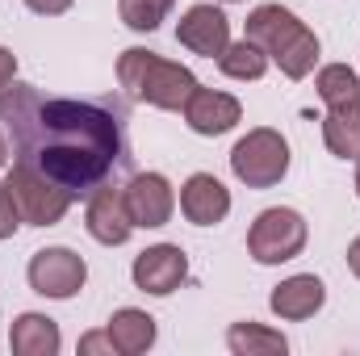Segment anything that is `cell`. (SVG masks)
Here are the masks:
<instances>
[{
	"instance_id": "6da1fadb",
	"label": "cell",
	"mask_w": 360,
	"mask_h": 356,
	"mask_svg": "<svg viewBox=\"0 0 360 356\" xmlns=\"http://www.w3.org/2000/svg\"><path fill=\"white\" fill-rule=\"evenodd\" d=\"M0 122L13 143V164L55 180L76 201L92 197L126 164V105L51 96L34 84L0 89Z\"/></svg>"
},
{
	"instance_id": "7a4b0ae2",
	"label": "cell",
	"mask_w": 360,
	"mask_h": 356,
	"mask_svg": "<svg viewBox=\"0 0 360 356\" xmlns=\"http://www.w3.org/2000/svg\"><path fill=\"white\" fill-rule=\"evenodd\" d=\"M243 38H252L269 55V63H276L289 80H306L314 72V63H319V34L297 13H289L285 4L252 8Z\"/></svg>"
},
{
	"instance_id": "3957f363",
	"label": "cell",
	"mask_w": 360,
	"mask_h": 356,
	"mask_svg": "<svg viewBox=\"0 0 360 356\" xmlns=\"http://www.w3.org/2000/svg\"><path fill=\"white\" fill-rule=\"evenodd\" d=\"M117 84L126 89V96L143 101V105H155V109H184V101L197 89V76L172 63L147 46H130L117 55Z\"/></svg>"
},
{
	"instance_id": "277c9868",
	"label": "cell",
	"mask_w": 360,
	"mask_h": 356,
	"mask_svg": "<svg viewBox=\"0 0 360 356\" xmlns=\"http://www.w3.org/2000/svg\"><path fill=\"white\" fill-rule=\"evenodd\" d=\"M231 172L243 180L248 189H272L289 172V143L281 139V130L256 126L248 130L235 147H231Z\"/></svg>"
},
{
	"instance_id": "5b68a950",
	"label": "cell",
	"mask_w": 360,
	"mask_h": 356,
	"mask_svg": "<svg viewBox=\"0 0 360 356\" xmlns=\"http://www.w3.org/2000/svg\"><path fill=\"white\" fill-rule=\"evenodd\" d=\"M306 239H310L306 218L289 205H272L264 214H256V222L248 231V252L256 265H285V260L302 256Z\"/></svg>"
},
{
	"instance_id": "8992f818",
	"label": "cell",
	"mask_w": 360,
	"mask_h": 356,
	"mask_svg": "<svg viewBox=\"0 0 360 356\" xmlns=\"http://www.w3.org/2000/svg\"><path fill=\"white\" fill-rule=\"evenodd\" d=\"M4 189H8V197H13V205H17V214H21L25 227H55V222H63V214L76 201L68 189H59L55 180L38 177V172H30L21 164L8 168Z\"/></svg>"
},
{
	"instance_id": "52a82bcc",
	"label": "cell",
	"mask_w": 360,
	"mask_h": 356,
	"mask_svg": "<svg viewBox=\"0 0 360 356\" xmlns=\"http://www.w3.org/2000/svg\"><path fill=\"white\" fill-rule=\"evenodd\" d=\"M25 276H30V289H34V293L55 298V302H68V298H76V293L84 289L89 265H84V256H76L72 248H42V252L30 256Z\"/></svg>"
},
{
	"instance_id": "ba28073f",
	"label": "cell",
	"mask_w": 360,
	"mask_h": 356,
	"mask_svg": "<svg viewBox=\"0 0 360 356\" xmlns=\"http://www.w3.org/2000/svg\"><path fill=\"white\" fill-rule=\"evenodd\" d=\"M130 276H134V285H139L143 293L168 298V293H176L180 281L188 276V256L180 252L176 243H155V248H147V252L134 256Z\"/></svg>"
},
{
	"instance_id": "9c48e42d",
	"label": "cell",
	"mask_w": 360,
	"mask_h": 356,
	"mask_svg": "<svg viewBox=\"0 0 360 356\" xmlns=\"http://www.w3.org/2000/svg\"><path fill=\"white\" fill-rule=\"evenodd\" d=\"M184 122H188V130L193 134H205V139H218V134H226V130H235L239 122H243V105H239V96H231V92H218V89H193V96L184 101Z\"/></svg>"
},
{
	"instance_id": "30bf717a",
	"label": "cell",
	"mask_w": 360,
	"mask_h": 356,
	"mask_svg": "<svg viewBox=\"0 0 360 356\" xmlns=\"http://www.w3.org/2000/svg\"><path fill=\"white\" fill-rule=\"evenodd\" d=\"M122 193H126V210H130L134 227H168V218L176 210V193H172L168 177L139 172V177H130Z\"/></svg>"
},
{
	"instance_id": "8fae6325",
	"label": "cell",
	"mask_w": 360,
	"mask_h": 356,
	"mask_svg": "<svg viewBox=\"0 0 360 356\" xmlns=\"http://www.w3.org/2000/svg\"><path fill=\"white\" fill-rule=\"evenodd\" d=\"M176 42L188 46L193 55H201V59H218V55L231 46V21H226V13L214 8V4H193V8L180 17Z\"/></svg>"
},
{
	"instance_id": "7c38bea8",
	"label": "cell",
	"mask_w": 360,
	"mask_h": 356,
	"mask_svg": "<svg viewBox=\"0 0 360 356\" xmlns=\"http://www.w3.org/2000/svg\"><path fill=\"white\" fill-rule=\"evenodd\" d=\"M84 227H89V235L96 239V243H105V248H122V243L130 239V231H134L130 210H126V193L101 184V189L89 197Z\"/></svg>"
},
{
	"instance_id": "4fadbf2b",
	"label": "cell",
	"mask_w": 360,
	"mask_h": 356,
	"mask_svg": "<svg viewBox=\"0 0 360 356\" xmlns=\"http://www.w3.org/2000/svg\"><path fill=\"white\" fill-rule=\"evenodd\" d=\"M180 214L193 227H218L231 214V189L210 172H193L180 189Z\"/></svg>"
},
{
	"instance_id": "5bb4252c",
	"label": "cell",
	"mask_w": 360,
	"mask_h": 356,
	"mask_svg": "<svg viewBox=\"0 0 360 356\" xmlns=\"http://www.w3.org/2000/svg\"><path fill=\"white\" fill-rule=\"evenodd\" d=\"M323 302H327V285H323L314 272H297V276L281 281V285L269 293L272 314H276V319H285V323H302V319L319 314V310H323Z\"/></svg>"
},
{
	"instance_id": "9a60e30c",
	"label": "cell",
	"mask_w": 360,
	"mask_h": 356,
	"mask_svg": "<svg viewBox=\"0 0 360 356\" xmlns=\"http://www.w3.org/2000/svg\"><path fill=\"white\" fill-rule=\"evenodd\" d=\"M8 344L17 356H55L63 348V336H59V323L38 314V310H25L13 319V331H8Z\"/></svg>"
},
{
	"instance_id": "2e32d148",
	"label": "cell",
	"mask_w": 360,
	"mask_h": 356,
	"mask_svg": "<svg viewBox=\"0 0 360 356\" xmlns=\"http://www.w3.org/2000/svg\"><path fill=\"white\" fill-rule=\"evenodd\" d=\"M109 340H113V348L122 356H143L151 344H155V319L147 314V310H134V306H122V310H113V319H109Z\"/></svg>"
},
{
	"instance_id": "e0dca14e",
	"label": "cell",
	"mask_w": 360,
	"mask_h": 356,
	"mask_svg": "<svg viewBox=\"0 0 360 356\" xmlns=\"http://www.w3.org/2000/svg\"><path fill=\"white\" fill-rule=\"evenodd\" d=\"M323 143L340 160H360V101L327 109V117H323Z\"/></svg>"
},
{
	"instance_id": "ac0fdd59",
	"label": "cell",
	"mask_w": 360,
	"mask_h": 356,
	"mask_svg": "<svg viewBox=\"0 0 360 356\" xmlns=\"http://www.w3.org/2000/svg\"><path fill=\"white\" fill-rule=\"evenodd\" d=\"M226 348L235 356H285L289 340L272 327H260V323H235L226 331Z\"/></svg>"
},
{
	"instance_id": "d6986e66",
	"label": "cell",
	"mask_w": 360,
	"mask_h": 356,
	"mask_svg": "<svg viewBox=\"0 0 360 356\" xmlns=\"http://www.w3.org/2000/svg\"><path fill=\"white\" fill-rule=\"evenodd\" d=\"M314 89H319V101H323L327 109L352 105V101H360V76L348 63H327V68L314 76Z\"/></svg>"
},
{
	"instance_id": "ffe728a7",
	"label": "cell",
	"mask_w": 360,
	"mask_h": 356,
	"mask_svg": "<svg viewBox=\"0 0 360 356\" xmlns=\"http://www.w3.org/2000/svg\"><path fill=\"white\" fill-rule=\"evenodd\" d=\"M218 68H222V76H231V80H260V76L269 72V55H264L252 38H243V42H231V46L218 55Z\"/></svg>"
},
{
	"instance_id": "44dd1931",
	"label": "cell",
	"mask_w": 360,
	"mask_h": 356,
	"mask_svg": "<svg viewBox=\"0 0 360 356\" xmlns=\"http://www.w3.org/2000/svg\"><path fill=\"white\" fill-rule=\"evenodd\" d=\"M172 4L176 0H117V13H122V21L134 34H151V30L164 25V17L172 13Z\"/></svg>"
},
{
	"instance_id": "7402d4cb",
	"label": "cell",
	"mask_w": 360,
	"mask_h": 356,
	"mask_svg": "<svg viewBox=\"0 0 360 356\" xmlns=\"http://www.w3.org/2000/svg\"><path fill=\"white\" fill-rule=\"evenodd\" d=\"M17 227H21V214H17V205H13L8 189L0 184V239H13V235H17Z\"/></svg>"
},
{
	"instance_id": "603a6c76",
	"label": "cell",
	"mask_w": 360,
	"mask_h": 356,
	"mask_svg": "<svg viewBox=\"0 0 360 356\" xmlns=\"http://www.w3.org/2000/svg\"><path fill=\"white\" fill-rule=\"evenodd\" d=\"M96 352H105V356L117 352V348H113V340H109V331H92V336L80 340V356H96Z\"/></svg>"
},
{
	"instance_id": "cb8c5ba5",
	"label": "cell",
	"mask_w": 360,
	"mask_h": 356,
	"mask_svg": "<svg viewBox=\"0 0 360 356\" xmlns=\"http://www.w3.org/2000/svg\"><path fill=\"white\" fill-rule=\"evenodd\" d=\"M25 4H30L38 17H59V13H68L76 0H25Z\"/></svg>"
},
{
	"instance_id": "d4e9b609",
	"label": "cell",
	"mask_w": 360,
	"mask_h": 356,
	"mask_svg": "<svg viewBox=\"0 0 360 356\" xmlns=\"http://www.w3.org/2000/svg\"><path fill=\"white\" fill-rule=\"evenodd\" d=\"M17 80V55L8 46H0V89H8Z\"/></svg>"
},
{
	"instance_id": "484cf974",
	"label": "cell",
	"mask_w": 360,
	"mask_h": 356,
	"mask_svg": "<svg viewBox=\"0 0 360 356\" xmlns=\"http://www.w3.org/2000/svg\"><path fill=\"white\" fill-rule=\"evenodd\" d=\"M348 268H352V272L360 276V235L352 239V243H348Z\"/></svg>"
},
{
	"instance_id": "4316f807",
	"label": "cell",
	"mask_w": 360,
	"mask_h": 356,
	"mask_svg": "<svg viewBox=\"0 0 360 356\" xmlns=\"http://www.w3.org/2000/svg\"><path fill=\"white\" fill-rule=\"evenodd\" d=\"M8 164V143H4V134H0V168Z\"/></svg>"
},
{
	"instance_id": "83f0119b",
	"label": "cell",
	"mask_w": 360,
	"mask_h": 356,
	"mask_svg": "<svg viewBox=\"0 0 360 356\" xmlns=\"http://www.w3.org/2000/svg\"><path fill=\"white\" fill-rule=\"evenodd\" d=\"M356 197H360V160H356Z\"/></svg>"
},
{
	"instance_id": "f1b7e54d",
	"label": "cell",
	"mask_w": 360,
	"mask_h": 356,
	"mask_svg": "<svg viewBox=\"0 0 360 356\" xmlns=\"http://www.w3.org/2000/svg\"><path fill=\"white\" fill-rule=\"evenodd\" d=\"M222 4H239V0H222Z\"/></svg>"
}]
</instances>
